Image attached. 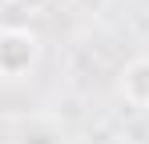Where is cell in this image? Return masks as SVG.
<instances>
[{"label": "cell", "instance_id": "3957f363", "mask_svg": "<svg viewBox=\"0 0 149 144\" xmlns=\"http://www.w3.org/2000/svg\"><path fill=\"white\" fill-rule=\"evenodd\" d=\"M49 4H56V8H69V4H77V0H49Z\"/></svg>", "mask_w": 149, "mask_h": 144}, {"label": "cell", "instance_id": "277c9868", "mask_svg": "<svg viewBox=\"0 0 149 144\" xmlns=\"http://www.w3.org/2000/svg\"><path fill=\"white\" fill-rule=\"evenodd\" d=\"M109 144H133V140H109Z\"/></svg>", "mask_w": 149, "mask_h": 144}, {"label": "cell", "instance_id": "7a4b0ae2", "mask_svg": "<svg viewBox=\"0 0 149 144\" xmlns=\"http://www.w3.org/2000/svg\"><path fill=\"white\" fill-rule=\"evenodd\" d=\"M121 92L129 104H137V108H149V56H137V60H129L121 72Z\"/></svg>", "mask_w": 149, "mask_h": 144}, {"label": "cell", "instance_id": "6da1fadb", "mask_svg": "<svg viewBox=\"0 0 149 144\" xmlns=\"http://www.w3.org/2000/svg\"><path fill=\"white\" fill-rule=\"evenodd\" d=\"M36 64H40V36L24 24L0 28V80H28Z\"/></svg>", "mask_w": 149, "mask_h": 144}]
</instances>
